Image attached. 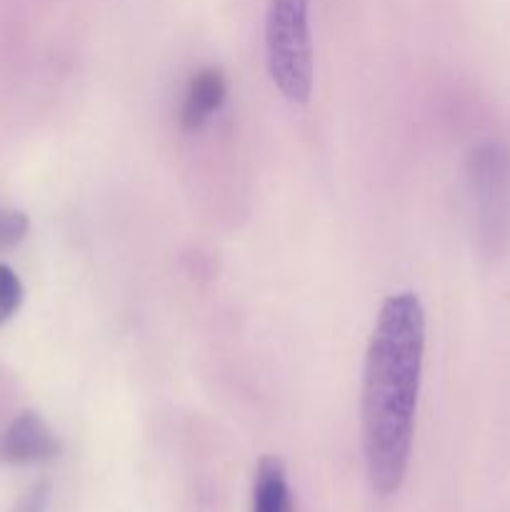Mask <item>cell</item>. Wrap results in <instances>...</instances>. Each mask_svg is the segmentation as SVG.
<instances>
[{"instance_id": "8992f818", "label": "cell", "mask_w": 510, "mask_h": 512, "mask_svg": "<svg viewBox=\"0 0 510 512\" xmlns=\"http://www.w3.org/2000/svg\"><path fill=\"white\" fill-rule=\"evenodd\" d=\"M253 512H293L288 473L278 455H263L258 460L253 480Z\"/></svg>"}, {"instance_id": "52a82bcc", "label": "cell", "mask_w": 510, "mask_h": 512, "mask_svg": "<svg viewBox=\"0 0 510 512\" xmlns=\"http://www.w3.org/2000/svg\"><path fill=\"white\" fill-rule=\"evenodd\" d=\"M20 305H23V285L8 265H0V325L8 323Z\"/></svg>"}, {"instance_id": "277c9868", "label": "cell", "mask_w": 510, "mask_h": 512, "mask_svg": "<svg viewBox=\"0 0 510 512\" xmlns=\"http://www.w3.org/2000/svg\"><path fill=\"white\" fill-rule=\"evenodd\" d=\"M60 453V443L38 413H20L0 435V463H43Z\"/></svg>"}, {"instance_id": "9c48e42d", "label": "cell", "mask_w": 510, "mask_h": 512, "mask_svg": "<svg viewBox=\"0 0 510 512\" xmlns=\"http://www.w3.org/2000/svg\"><path fill=\"white\" fill-rule=\"evenodd\" d=\"M48 495H50V485L45 483H35L28 493L20 498V503L15 505L13 512H45L48 508Z\"/></svg>"}, {"instance_id": "6da1fadb", "label": "cell", "mask_w": 510, "mask_h": 512, "mask_svg": "<svg viewBox=\"0 0 510 512\" xmlns=\"http://www.w3.org/2000/svg\"><path fill=\"white\" fill-rule=\"evenodd\" d=\"M423 353L425 313L418 295L385 298L363 370L365 468L378 495H393L408 473Z\"/></svg>"}, {"instance_id": "ba28073f", "label": "cell", "mask_w": 510, "mask_h": 512, "mask_svg": "<svg viewBox=\"0 0 510 512\" xmlns=\"http://www.w3.org/2000/svg\"><path fill=\"white\" fill-rule=\"evenodd\" d=\"M28 228V215L20 213V210L0 208V250L15 248L18 243H23V238L28 235Z\"/></svg>"}, {"instance_id": "5b68a950", "label": "cell", "mask_w": 510, "mask_h": 512, "mask_svg": "<svg viewBox=\"0 0 510 512\" xmlns=\"http://www.w3.org/2000/svg\"><path fill=\"white\" fill-rule=\"evenodd\" d=\"M228 83L220 68H203L190 78L185 90L183 108H180V125L185 130H200L225 103Z\"/></svg>"}, {"instance_id": "3957f363", "label": "cell", "mask_w": 510, "mask_h": 512, "mask_svg": "<svg viewBox=\"0 0 510 512\" xmlns=\"http://www.w3.org/2000/svg\"><path fill=\"white\" fill-rule=\"evenodd\" d=\"M468 180L483 240L498 248L510 235V150L500 143L475 148L468 160Z\"/></svg>"}, {"instance_id": "7a4b0ae2", "label": "cell", "mask_w": 510, "mask_h": 512, "mask_svg": "<svg viewBox=\"0 0 510 512\" xmlns=\"http://www.w3.org/2000/svg\"><path fill=\"white\" fill-rule=\"evenodd\" d=\"M310 0H270L265 15V60L275 88L290 103H308L313 90Z\"/></svg>"}]
</instances>
